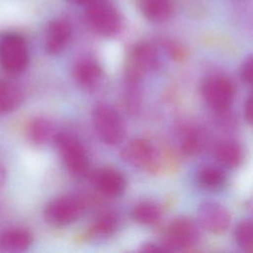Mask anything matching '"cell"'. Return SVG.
Instances as JSON below:
<instances>
[{
  "mask_svg": "<svg viewBox=\"0 0 253 253\" xmlns=\"http://www.w3.org/2000/svg\"><path fill=\"white\" fill-rule=\"evenodd\" d=\"M85 8V18L90 28L102 37H115L123 27V18L109 0H90Z\"/></svg>",
  "mask_w": 253,
  "mask_h": 253,
  "instance_id": "1",
  "label": "cell"
},
{
  "mask_svg": "<svg viewBox=\"0 0 253 253\" xmlns=\"http://www.w3.org/2000/svg\"><path fill=\"white\" fill-rule=\"evenodd\" d=\"M92 122L100 139L109 145L122 142L126 126L121 115L110 105L97 104L92 110Z\"/></svg>",
  "mask_w": 253,
  "mask_h": 253,
  "instance_id": "2",
  "label": "cell"
},
{
  "mask_svg": "<svg viewBox=\"0 0 253 253\" xmlns=\"http://www.w3.org/2000/svg\"><path fill=\"white\" fill-rule=\"evenodd\" d=\"M30 53L25 39L16 33L5 34L0 38V65L9 74H20L26 70Z\"/></svg>",
  "mask_w": 253,
  "mask_h": 253,
  "instance_id": "3",
  "label": "cell"
},
{
  "mask_svg": "<svg viewBox=\"0 0 253 253\" xmlns=\"http://www.w3.org/2000/svg\"><path fill=\"white\" fill-rule=\"evenodd\" d=\"M200 237L201 233L195 221L188 217H178L167 227L161 246L165 251L188 250L198 244Z\"/></svg>",
  "mask_w": 253,
  "mask_h": 253,
  "instance_id": "4",
  "label": "cell"
},
{
  "mask_svg": "<svg viewBox=\"0 0 253 253\" xmlns=\"http://www.w3.org/2000/svg\"><path fill=\"white\" fill-rule=\"evenodd\" d=\"M84 209L85 204L82 199L74 196H64L50 201L44 208L43 216L47 223L54 226H63L78 219Z\"/></svg>",
  "mask_w": 253,
  "mask_h": 253,
  "instance_id": "5",
  "label": "cell"
},
{
  "mask_svg": "<svg viewBox=\"0 0 253 253\" xmlns=\"http://www.w3.org/2000/svg\"><path fill=\"white\" fill-rule=\"evenodd\" d=\"M52 140L70 172L82 175L87 171L89 163L85 148L75 136L66 132H58Z\"/></svg>",
  "mask_w": 253,
  "mask_h": 253,
  "instance_id": "6",
  "label": "cell"
},
{
  "mask_svg": "<svg viewBox=\"0 0 253 253\" xmlns=\"http://www.w3.org/2000/svg\"><path fill=\"white\" fill-rule=\"evenodd\" d=\"M234 86L226 77L212 75L205 79L202 85V94L208 106L215 112H224L232 104Z\"/></svg>",
  "mask_w": 253,
  "mask_h": 253,
  "instance_id": "7",
  "label": "cell"
},
{
  "mask_svg": "<svg viewBox=\"0 0 253 253\" xmlns=\"http://www.w3.org/2000/svg\"><path fill=\"white\" fill-rule=\"evenodd\" d=\"M159 64L156 48L149 42H138L130 51L126 66V80L139 82L147 71L154 70Z\"/></svg>",
  "mask_w": 253,
  "mask_h": 253,
  "instance_id": "8",
  "label": "cell"
},
{
  "mask_svg": "<svg viewBox=\"0 0 253 253\" xmlns=\"http://www.w3.org/2000/svg\"><path fill=\"white\" fill-rule=\"evenodd\" d=\"M123 158L132 166L151 170L156 166L157 153L151 142L144 138L129 141L122 152Z\"/></svg>",
  "mask_w": 253,
  "mask_h": 253,
  "instance_id": "9",
  "label": "cell"
},
{
  "mask_svg": "<svg viewBox=\"0 0 253 253\" xmlns=\"http://www.w3.org/2000/svg\"><path fill=\"white\" fill-rule=\"evenodd\" d=\"M200 224L209 232L220 234L226 231L230 224L228 211L219 204L213 202L203 203L198 211Z\"/></svg>",
  "mask_w": 253,
  "mask_h": 253,
  "instance_id": "10",
  "label": "cell"
},
{
  "mask_svg": "<svg viewBox=\"0 0 253 253\" xmlns=\"http://www.w3.org/2000/svg\"><path fill=\"white\" fill-rule=\"evenodd\" d=\"M71 37V27L66 20L55 19L49 22L44 35V49L49 54L61 52Z\"/></svg>",
  "mask_w": 253,
  "mask_h": 253,
  "instance_id": "11",
  "label": "cell"
},
{
  "mask_svg": "<svg viewBox=\"0 0 253 253\" xmlns=\"http://www.w3.org/2000/svg\"><path fill=\"white\" fill-rule=\"evenodd\" d=\"M94 182L99 191L108 197H117L124 193L126 181L116 169L104 168L94 175Z\"/></svg>",
  "mask_w": 253,
  "mask_h": 253,
  "instance_id": "12",
  "label": "cell"
},
{
  "mask_svg": "<svg viewBox=\"0 0 253 253\" xmlns=\"http://www.w3.org/2000/svg\"><path fill=\"white\" fill-rule=\"evenodd\" d=\"M32 242L33 236L27 229L11 227L0 231V251L2 252H23L31 246Z\"/></svg>",
  "mask_w": 253,
  "mask_h": 253,
  "instance_id": "13",
  "label": "cell"
},
{
  "mask_svg": "<svg viewBox=\"0 0 253 253\" xmlns=\"http://www.w3.org/2000/svg\"><path fill=\"white\" fill-rule=\"evenodd\" d=\"M73 75L80 86L93 89L99 85L102 79V68L94 59L83 58L75 64Z\"/></svg>",
  "mask_w": 253,
  "mask_h": 253,
  "instance_id": "14",
  "label": "cell"
},
{
  "mask_svg": "<svg viewBox=\"0 0 253 253\" xmlns=\"http://www.w3.org/2000/svg\"><path fill=\"white\" fill-rule=\"evenodd\" d=\"M24 100V92L17 83L0 80V115L14 112L23 104Z\"/></svg>",
  "mask_w": 253,
  "mask_h": 253,
  "instance_id": "15",
  "label": "cell"
},
{
  "mask_svg": "<svg viewBox=\"0 0 253 253\" xmlns=\"http://www.w3.org/2000/svg\"><path fill=\"white\" fill-rule=\"evenodd\" d=\"M138 6L142 15L154 23L168 20L173 10L171 0H138Z\"/></svg>",
  "mask_w": 253,
  "mask_h": 253,
  "instance_id": "16",
  "label": "cell"
},
{
  "mask_svg": "<svg viewBox=\"0 0 253 253\" xmlns=\"http://www.w3.org/2000/svg\"><path fill=\"white\" fill-rule=\"evenodd\" d=\"M27 134L29 139L38 145L45 144L52 140L55 133L52 123L42 117L33 119L27 127Z\"/></svg>",
  "mask_w": 253,
  "mask_h": 253,
  "instance_id": "17",
  "label": "cell"
},
{
  "mask_svg": "<svg viewBox=\"0 0 253 253\" xmlns=\"http://www.w3.org/2000/svg\"><path fill=\"white\" fill-rule=\"evenodd\" d=\"M131 214L137 222L145 225H152L160 220L162 211L157 204L150 201H144L133 208Z\"/></svg>",
  "mask_w": 253,
  "mask_h": 253,
  "instance_id": "18",
  "label": "cell"
},
{
  "mask_svg": "<svg viewBox=\"0 0 253 253\" xmlns=\"http://www.w3.org/2000/svg\"><path fill=\"white\" fill-rule=\"evenodd\" d=\"M216 158L224 166L229 168L237 167L242 160V149L239 144L233 141H224L216 148Z\"/></svg>",
  "mask_w": 253,
  "mask_h": 253,
  "instance_id": "19",
  "label": "cell"
},
{
  "mask_svg": "<svg viewBox=\"0 0 253 253\" xmlns=\"http://www.w3.org/2000/svg\"><path fill=\"white\" fill-rule=\"evenodd\" d=\"M225 174L219 168L205 166L198 173V182L206 190H219L225 184Z\"/></svg>",
  "mask_w": 253,
  "mask_h": 253,
  "instance_id": "20",
  "label": "cell"
},
{
  "mask_svg": "<svg viewBox=\"0 0 253 253\" xmlns=\"http://www.w3.org/2000/svg\"><path fill=\"white\" fill-rule=\"evenodd\" d=\"M118 216L111 211H104L95 219L91 231L98 236L105 237L112 235L118 228Z\"/></svg>",
  "mask_w": 253,
  "mask_h": 253,
  "instance_id": "21",
  "label": "cell"
},
{
  "mask_svg": "<svg viewBox=\"0 0 253 253\" xmlns=\"http://www.w3.org/2000/svg\"><path fill=\"white\" fill-rule=\"evenodd\" d=\"M234 238L240 248L244 251L251 252L253 249L252 222L248 219L240 221L234 230Z\"/></svg>",
  "mask_w": 253,
  "mask_h": 253,
  "instance_id": "22",
  "label": "cell"
},
{
  "mask_svg": "<svg viewBox=\"0 0 253 253\" xmlns=\"http://www.w3.org/2000/svg\"><path fill=\"white\" fill-rule=\"evenodd\" d=\"M202 146V137L194 128H187L181 135V149L186 154L196 153Z\"/></svg>",
  "mask_w": 253,
  "mask_h": 253,
  "instance_id": "23",
  "label": "cell"
},
{
  "mask_svg": "<svg viewBox=\"0 0 253 253\" xmlns=\"http://www.w3.org/2000/svg\"><path fill=\"white\" fill-rule=\"evenodd\" d=\"M252 66H253L252 56L247 57L241 66V72H240L241 79L247 85H251L252 83Z\"/></svg>",
  "mask_w": 253,
  "mask_h": 253,
  "instance_id": "24",
  "label": "cell"
},
{
  "mask_svg": "<svg viewBox=\"0 0 253 253\" xmlns=\"http://www.w3.org/2000/svg\"><path fill=\"white\" fill-rule=\"evenodd\" d=\"M244 118L248 122L249 125L252 123V99L251 96H249L246 101L244 102V108H243Z\"/></svg>",
  "mask_w": 253,
  "mask_h": 253,
  "instance_id": "25",
  "label": "cell"
},
{
  "mask_svg": "<svg viewBox=\"0 0 253 253\" xmlns=\"http://www.w3.org/2000/svg\"><path fill=\"white\" fill-rule=\"evenodd\" d=\"M141 251H146V252H157V251H165L163 249V247H159L155 244H152V243H148V244H145L141 247Z\"/></svg>",
  "mask_w": 253,
  "mask_h": 253,
  "instance_id": "26",
  "label": "cell"
},
{
  "mask_svg": "<svg viewBox=\"0 0 253 253\" xmlns=\"http://www.w3.org/2000/svg\"><path fill=\"white\" fill-rule=\"evenodd\" d=\"M7 179V171L6 168L4 167V165L0 162V190L2 189V187L4 186L5 182Z\"/></svg>",
  "mask_w": 253,
  "mask_h": 253,
  "instance_id": "27",
  "label": "cell"
},
{
  "mask_svg": "<svg viewBox=\"0 0 253 253\" xmlns=\"http://www.w3.org/2000/svg\"><path fill=\"white\" fill-rule=\"evenodd\" d=\"M68 1L71 3H74V4H86L90 0H68Z\"/></svg>",
  "mask_w": 253,
  "mask_h": 253,
  "instance_id": "28",
  "label": "cell"
}]
</instances>
